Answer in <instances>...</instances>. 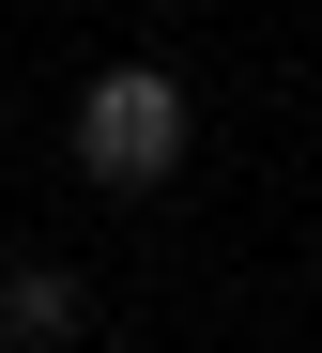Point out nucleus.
I'll list each match as a JSON object with an SVG mask.
<instances>
[{"label": "nucleus", "mask_w": 322, "mask_h": 353, "mask_svg": "<svg viewBox=\"0 0 322 353\" xmlns=\"http://www.w3.org/2000/svg\"><path fill=\"white\" fill-rule=\"evenodd\" d=\"M77 169L92 185H169L184 169V77H154V62H108L92 92H77Z\"/></svg>", "instance_id": "obj_1"}, {"label": "nucleus", "mask_w": 322, "mask_h": 353, "mask_svg": "<svg viewBox=\"0 0 322 353\" xmlns=\"http://www.w3.org/2000/svg\"><path fill=\"white\" fill-rule=\"evenodd\" d=\"M0 338H16V353L77 338V276H61V261H0Z\"/></svg>", "instance_id": "obj_2"}]
</instances>
